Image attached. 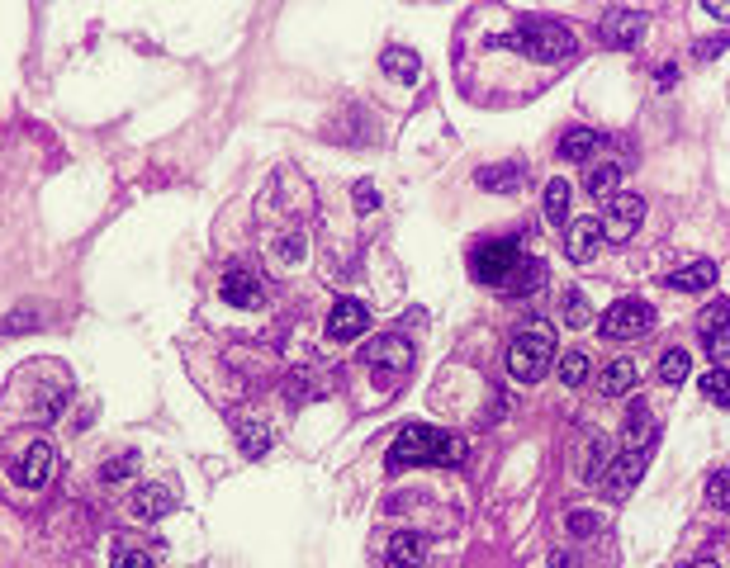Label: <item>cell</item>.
<instances>
[{
  "label": "cell",
  "mask_w": 730,
  "mask_h": 568,
  "mask_svg": "<svg viewBox=\"0 0 730 568\" xmlns=\"http://www.w3.org/2000/svg\"><path fill=\"white\" fill-rule=\"evenodd\" d=\"M470 275L503 294H536L546 284V261H536L512 237H489L470 251Z\"/></svg>",
  "instance_id": "1"
},
{
  "label": "cell",
  "mask_w": 730,
  "mask_h": 568,
  "mask_svg": "<svg viewBox=\"0 0 730 568\" xmlns=\"http://www.w3.org/2000/svg\"><path fill=\"white\" fill-rule=\"evenodd\" d=\"M470 445L456 431H441V426H403L399 436L384 450V469L389 474H403V469H418V464H465Z\"/></svg>",
  "instance_id": "2"
},
{
  "label": "cell",
  "mask_w": 730,
  "mask_h": 568,
  "mask_svg": "<svg viewBox=\"0 0 730 568\" xmlns=\"http://www.w3.org/2000/svg\"><path fill=\"white\" fill-rule=\"evenodd\" d=\"M512 48H522L527 57L536 62H569L574 57V34H569L565 24H555V19H522L517 29L508 34Z\"/></svg>",
  "instance_id": "3"
},
{
  "label": "cell",
  "mask_w": 730,
  "mask_h": 568,
  "mask_svg": "<svg viewBox=\"0 0 730 568\" xmlns=\"http://www.w3.org/2000/svg\"><path fill=\"white\" fill-rule=\"evenodd\" d=\"M365 365H370V379L380 393H394L413 370V346L403 337H380L370 351H365Z\"/></svg>",
  "instance_id": "4"
},
{
  "label": "cell",
  "mask_w": 730,
  "mask_h": 568,
  "mask_svg": "<svg viewBox=\"0 0 730 568\" xmlns=\"http://www.w3.org/2000/svg\"><path fill=\"white\" fill-rule=\"evenodd\" d=\"M550 360H555V341H550L546 332H522V337L508 346V374L512 379H522V384L546 379Z\"/></svg>",
  "instance_id": "5"
},
{
  "label": "cell",
  "mask_w": 730,
  "mask_h": 568,
  "mask_svg": "<svg viewBox=\"0 0 730 568\" xmlns=\"http://www.w3.org/2000/svg\"><path fill=\"white\" fill-rule=\"evenodd\" d=\"M650 327H655V308L645 299H617L603 318H598V332H603L607 341H636V337H645Z\"/></svg>",
  "instance_id": "6"
},
{
  "label": "cell",
  "mask_w": 730,
  "mask_h": 568,
  "mask_svg": "<svg viewBox=\"0 0 730 568\" xmlns=\"http://www.w3.org/2000/svg\"><path fill=\"white\" fill-rule=\"evenodd\" d=\"M640 218H645V199L640 195H612L598 228H603V237H612V242H626V237L640 228Z\"/></svg>",
  "instance_id": "7"
},
{
  "label": "cell",
  "mask_w": 730,
  "mask_h": 568,
  "mask_svg": "<svg viewBox=\"0 0 730 568\" xmlns=\"http://www.w3.org/2000/svg\"><path fill=\"white\" fill-rule=\"evenodd\" d=\"M219 294H223V303H233V308H256V303L266 299V280H261L256 270H247V266H233L228 275H223Z\"/></svg>",
  "instance_id": "8"
},
{
  "label": "cell",
  "mask_w": 730,
  "mask_h": 568,
  "mask_svg": "<svg viewBox=\"0 0 730 568\" xmlns=\"http://www.w3.org/2000/svg\"><path fill=\"white\" fill-rule=\"evenodd\" d=\"M370 327V308L361 299H337L328 313V337L332 341H356Z\"/></svg>",
  "instance_id": "9"
},
{
  "label": "cell",
  "mask_w": 730,
  "mask_h": 568,
  "mask_svg": "<svg viewBox=\"0 0 730 568\" xmlns=\"http://www.w3.org/2000/svg\"><path fill=\"white\" fill-rule=\"evenodd\" d=\"M697 327H702L707 355H712V360H730V303H712V308L697 318Z\"/></svg>",
  "instance_id": "10"
},
{
  "label": "cell",
  "mask_w": 730,
  "mask_h": 568,
  "mask_svg": "<svg viewBox=\"0 0 730 568\" xmlns=\"http://www.w3.org/2000/svg\"><path fill=\"white\" fill-rule=\"evenodd\" d=\"M650 455H655V450H626V455H621L617 464H607V479H603V488H607V493H612V497H626V493H631V488H636L640 469L650 464Z\"/></svg>",
  "instance_id": "11"
},
{
  "label": "cell",
  "mask_w": 730,
  "mask_h": 568,
  "mask_svg": "<svg viewBox=\"0 0 730 568\" xmlns=\"http://www.w3.org/2000/svg\"><path fill=\"white\" fill-rule=\"evenodd\" d=\"M640 34H645V15L640 10H607L603 43H612V48H636Z\"/></svg>",
  "instance_id": "12"
},
{
  "label": "cell",
  "mask_w": 730,
  "mask_h": 568,
  "mask_svg": "<svg viewBox=\"0 0 730 568\" xmlns=\"http://www.w3.org/2000/svg\"><path fill=\"white\" fill-rule=\"evenodd\" d=\"M598 247H603V228L593 223V218H574L565 232V251H569V261H593L598 256Z\"/></svg>",
  "instance_id": "13"
},
{
  "label": "cell",
  "mask_w": 730,
  "mask_h": 568,
  "mask_svg": "<svg viewBox=\"0 0 730 568\" xmlns=\"http://www.w3.org/2000/svg\"><path fill=\"white\" fill-rule=\"evenodd\" d=\"M48 474H53V445H48V441H34L29 450H24V460L15 464V479L24 483V488H43V483H48Z\"/></svg>",
  "instance_id": "14"
},
{
  "label": "cell",
  "mask_w": 730,
  "mask_h": 568,
  "mask_svg": "<svg viewBox=\"0 0 730 568\" xmlns=\"http://www.w3.org/2000/svg\"><path fill=\"white\" fill-rule=\"evenodd\" d=\"M522 185H527V171L517 161H498L489 171H479V190H489V195H517Z\"/></svg>",
  "instance_id": "15"
},
{
  "label": "cell",
  "mask_w": 730,
  "mask_h": 568,
  "mask_svg": "<svg viewBox=\"0 0 730 568\" xmlns=\"http://www.w3.org/2000/svg\"><path fill=\"white\" fill-rule=\"evenodd\" d=\"M176 512V493L162 488V483H143L138 493H133V516H143V521H157V516Z\"/></svg>",
  "instance_id": "16"
},
{
  "label": "cell",
  "mask_w": 730,
  "mask_h": 568,
  "mask_svg": "<svg viewBox=\"0 0 730 568\" xmlns=\"http://www.w3.org/2000/svg\"><path fill=\"white\" fill-rule=\"evenodd\" d=\"M427 564V540L418 531H399L389 540V568H422Z\"/></svg>",
  "instance_id": "17"
},
{
  "label": "cell",
  "mask_w": 730,
  "mask_h": 568,
  "mask_svg": "<svg viewBox=\"0 0 730 568\" xmlns=\"http://www.w3.org/2000/svg\"><path fill=\"white\" fill-rule=\"evenodd\" d=\"M669 289H678V294H697V289H712L716 284V266L712 261H693V266H683V270H674L669 275Z\"/></svg>",
  "instance_id": "18"
},
{
  "label": "cell",
  "mask_w": 730,
  "mask_h": 568,
  "mask_svg": "<svg viewBox=\"0 0 730 568\" xmlns=\"http://www.w3.org/2000/svg\"><path fill=\"white\" fill-rule=\"evenodd\" d=\"M655 450V417L645 403H631V417H626V450Z\"/></svg>",
  "instance_id": "19"
},
{
  "label": "cell",
  "mask_w": 730,
  "mask_h": 568,
  "mask_svg": "<svg viewBox=\"0 0 730 568\" xmlns=\"http://www.w3.org/2000/svg\"><path fill=\"white\" fill-rule=\"evenodd\" d=\"M636 360H612L603 374H598V393H607V398H617V393H631L636 389Z\"/></svg>",
  "instance_id": "20"
},
{
  "label": "cell",
  "mask_w": 730,
  "mask_h": 568,
  "mask_svg": "<svg viewBox=\"0 0 730 568\" xmlns=\"http://www.w3.org/2000/svg\"><path fill=\"white\" fill-rule=\"evenodd\" d=\"M598 133H593V128H569L565 138H560V157L565 161H588L593 157V152H598Z\"/></svg>",
  "instance_id": "21"
},
{
  "label": "cell",
  "mask_w": 730,
  "mask_h": 568,
  "mask_svg": "<svg viewBox=\"0 0 730 568\" xmlns=\"http://www.w3.org/2000/svg\"><path fill=\"white\" fill-rule=\"evenodd\" d=\"M380 67H384V76H394V81H413V76H418V53L394 43V48H384Z\"/></svg>",
  "instance_id": "22"
},
{
  "label": "cell",
  "mask_w": 730,
  "mask_h": 568,
  "mask_svg": "<svg viewBox=\"0 0 730 568\" xmlns=\"http://www.w3.org/2000/svg\"><path fill=\"white\" fill-rule=\"evenodd\" d=\"M617 180H621V166L617 161H603V166H593L584 176V190L588 195H598V199H612L617 195Z\"/></svg>",
  "instance_id": "23"
},
{
  "label": "cell",
  "mask_w": 730,
  "mask_h": 568,
  "mask_svg": "<svg viewBox=\"0 0 730 568\" xmlns=\"http://www.w3.org/2000/svg\"><path fill=\"white\" fill-rule=\"evenodd\" d=\"M688 370H693V355L683 351V346H674V351H664L659 355V379L674 389V384H683L688 379Z\"/></svg>",
  "instance_id": "24"
},
{
  "label": "cell",
  "mask_w": 730,
  "mask_h": 568,
  "mask_svg": "<svg viewBox=\"0 0 730 568\" xmlns=\"http://www.w3.org/2000/svg\"><path fill=\"white\" fill-rule=\"evenodd\" d=\"M546 218H550V223H565V218H569V180L555 176L546 185Z\"/></svg>",
  "instance_id": "25"
},
{
  "label": "cell",
  "mask_w": 730,
  "mask_h": 568,
  "mask_svg": "<svg viewBox=\"0 0 730 568\" xmlns=\"http://www.w3.org/2000/svg\"><path fill=\"white\" fill-rule=\"evenodd\" d=\"M702 398L716 408H730V370H707L702 374Z\"/></svg>",
  "instance_id": "26"
},
{
  "label": "cell",
  "mask_w": 730,
  "mask_h": 568,
  "mask_svg": "<svg viewBox=\"0 0 730 568\" xmlns=\"http://www.w3.org/2000/svg\"><path fill=\"white\" fill-rule=\"evenodd\" d=\"M565 327H593V308H588V299H584V289H569L565 294Z\"/></svg>",
  "instance_id": "27"
},
{
  "label": "cell",
  "mask_w": 730,
  "mask_h": 568,
  "mask_svg": "<svg viewBox=\"0 0 730 568\" xmlns=\"http://www.w3.org/2000/svg\"><path fill=\"white\" fill-rule=\"evenodd\" d=\"M128 474H138V450H124V455H114L110 464H100V479L105 483H124Z\"/></svg>",
  "instance_id": "28"
},
{
  "label": "cell",
  "mask_w": 730,
  "mask_h": 568,
  "mask_svg": "<svg viewBox=\"0 0 730 568\" xmlns=\"http://www.w3.org/2000/svg\"><path fill=\"white\" fill-rule=\"evenodd\" d=\"M242 455H247V460H261V455H266V450H271V431H266V426L256 422V426H242Z\"/></svg>",
  "instance_id": "29"
},
{
  "label": "cell",
  "mask_w": 730,
  "mask_h": 568,
  "mask_svg": "<svg viewBox=\"0 0 730 568\" xmlns=\"http://www.w3.org/2000/svg\"><path fill=\"white\" fill-rule=\"evenodd\" d=\"M560 379H565L569 389H574V384H584V379H588V355L584 351H565V355H560Z\"/></svg>",
  "instance_id": "30"
},
{
  "label": "cell",
  "mask_w": 730,
  "mask_h": 568,
  "mask_svg": "<svg viewBox=\"0 0 730 568\" xmlns=\"http://www.w3.org/2000/svg\"><path fill=\"white\" fill-rule=\"evenodd\" d=\"M707 502H712L716 512H730V469H721V474L707 479Z\"/></svg>",
  "instance_id": "31"
},
{
  "label": "cell",
  "mask_w": 730,
  "mask_h": 568,
  "mask_svg": "<svg viewBox=\"0 0 730 568\" xmlns=\"http://www.w3.org/2000/svg\"><path fill=\"white\" fill-rule=\"evenodd\" d=\"M598 526H603V516H598V512H584V507H574V512H569V531H574V535H593Z\"/></svg>",
  "instance_id": "32"
},
{
  "label": "cell",
  "mask_w": 730,
  "mask_h": 568,
  "mask_svg": "<svg viewBox=\"0 0 730 568\" xmlns=\"http://www.w3.org/2000/svg\"><path fill=\"white\" fill-rule=\"evenodd\" d=\"M110 568H152V554L147 550H119Z\"/></svg>",
  "instance_id": "33"
},
{
  "label": "cell",
  "mask_w": 730,
  "mask_h": 568,
  "mask_svg": "<svg viewBox=\"0 0 730 568\" xmlns=\"http://www.w3.org/2000/svg\"><path fill=\"white\" fill-rule=\"evenodd\" d=\"M34 318H38L34 308H29V313H10V318L0 322V332H5V337H10V332H29V327H38Z\"/></svg>",
  "instance_id": "34"
},
{
  "label": "cell",
  "mask_w": 730,
  "mask_h": 568,
  "mask_svg": "<svg viewBox=\"0 0 730 568\" xmlns=\"http://www.w3.org/2000/svg\"><path fill=\"white\" fill-rule=\"evenodd\" d=\"M351 199H356V209H361V213L380 209V190H375V185H356V195H351Z\"/></svg>",
  "instance_id": "35"
},
{
  "label": "cell",
  "mask_w": 730,
  "mask_h": 568,
  "mask_svg": "<svg viewBox=\"0 0 730 568\" xmlns=\"http://www.w3.org/2000/svg\"><path fill=\"white\" fill-rule=\"evenodd\" d=\"M275 251H280V261H290V266H294V261L304 256V237H285V242H280Z\"/></svg>",
  "instance_id": "36"
},
{
  "label": "cell",
  "mask_w": 730,
  "mask_h": 568,
  "mask_svg": "<svg viewBox=\"0 0 730 568\" xmlns=\"http://www.w3.org/2000/svg\"><path fill=\"white\" fill-rule=\"evenodd\" d=\"M550 568H579V559H574L569 550H555L550 554Z\"/></svg>",
  "instance_id": "37"
},
{
  "label": "cell",
  "mask_w": 730,
  "mask_h": 568,
  "mask_svg": "<svg viewBox=\"0 0 730 568\" xmlns=\"http://www.w3.org/2000/svg\"><path fill=\"white\" fill-rule=\"evenodd\" d=\"M726 43H730V38H712V43H702V48H697V57H712V53H721Z\"/></svg>",
  "instance_id": "38"
},
{
  "label": "cell",
  "mask_w": 730,
  "mask_h": 568,
  "mask_svg": "<svg viewBox=\"0 0 730 568\" xmlns=\"http://www.w3.org/2000/svg\"><path fill=\"white\" fill-rule=\"evenodd\" d=\"M702 10H707V15H721V19H730V5H721V0H707Z\"/></svg>",
  "instance_id": "39"
},
{
  "label": "cell",
  "mask_w": 730,
  "mask_h": 568,
  "mask_svg": "<svg viewBox=\"0 0 730 568\" xmlns=\"http://www.w3.org/2000/svg\"><path fill=\"white\" fill-rule=\"evenodd\" d=\"M688 568H716V559H697V564H688Z\"/></svg>",
  "instance_id": "40"
}]
</instances>
